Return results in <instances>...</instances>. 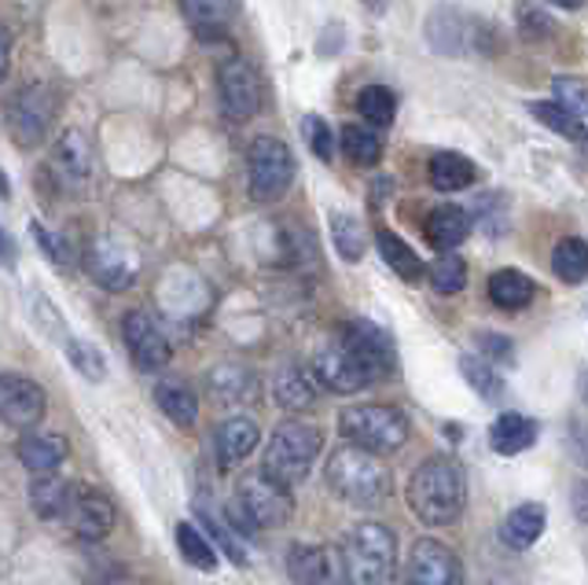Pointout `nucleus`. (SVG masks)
<instances>
[{"label":"nucleus","mask_w":588,"mask_h":585,"mask_svg":"<svg viewBox=\"0 0 588 585\" xmlns=\"http://www.w3.org/2000/svg\"><path fill=\"white\" fill-rule=\"evenodd\" d=\"M408 512L427 527H449L460 519L467 505V475L464 464L449 453H435L423 464H416L405 486Z\"/></svg>","instance_id":"nucleus-1"},{"label":"nucleus","mask_w":588,"mask_h":585,"mask_svg":"<svg viewBox=\"0 0 588 585\" xmlns=\"http://www.w3.org/2000/svg\"><path fill=\"white\" fill-rule=\"evenodd\" d=\"M335 553L342 564V585H393L398 578V537L376 519L346 531Z\"/></svg>","instance_id":"nucleus-2"},{"label":"nucleus","mask_w":588,"mask_h":585,"mask_svg":"<svg viewBox=\"0 0 588 585\" xmlns=\"http://www.w3.org/2000/svg\"><path fill=\"white\" fill-rule=\"evenodd\" d=\"M323 479H328L335 497L353 508H379L393 489V475L382 457L357 446L335 449L323 464Z\"/></svg>","instance_id":"nucleus-3"},{"label":"nucleus","mask_w":588,"mask_h":585,"mask_svg":"<svg viewBox=\"0 0 588 585\" xmlns=\"http://www.w3.org/2000/svg\"><path fill=\"white\" fill-rule=\"evenodd\" d=\"M323 449V432L309 420H283L272 427V438L266 446V460H261V475L283 489H295L309 479L313 464Z\"/></svg>","instance_id":"nucleus-4"},{"label":"nucleus","mask_w":588,"mask_h":585,"mask_svg":"<svg viewBox=\"0 0 588 585\" xmlns=\"http://www.w3.org/2000/svg\"><path fill=\"white\" fill-rule=\"evenodd\" d=\"M339 435L346 438V446L382 457V453H398L408 442V416L398 405L361 401L339 413Z\"/></svg>","instance_id":"nucleus-5"},{"label":"nucleus","mask_w":588,"mask_h":585,"mask_svg":"<svg viewBox=\"0 0 588 585\" xmlns=\"http://www.w3.org/2000/svg\"><path fill=\"white\" fill-rule=\"evenodd\" d=\"M232 523L239 531L258 534V531H280L295 516V497L291 489L272 483L269 475H243L236 486V505H232Z\"/></svg>","instance_id":"nucleus-6"},{"label":"nucleus","mask_w":588,"mask_h":585,"mask_svg":"<svg viewBox=\"0 0 588 585\" xmlns=\"http://www.w3.org/2000/svg\"><path fill=\"white\" fill-rule=\"evenodd\" d=\"M295 181V155L280 137H258L247 148V188L255 202H276Z\"/></svg>","instance_id":"nucleus-7"},{"label":"nucleus","mask_w":588,"mask_h":585,"mask_svg":"<svg viewBox=\"0 0 588 585\" xmlns=\"http://www.w3.org/2000/svg\"><path fill=\"white\" fill-rule=\"evenodd\" d=\"M56 107H59L56 89L44 86V81H33V86L19 89L16 97L8 100L11 137H16L19 145H38V140H44L48 126H52V118H56Z\"/></svg>","instance_id":"nucleus-8"},{"label":"nucleus","mask_w":588,"mask_h":585,"mask_svg":"<svg viewBox=\"0 0 588 585\" xmlns=\"http://www.w3.org/2000/svg\"><path fill=\"white\" fill-rule=\"evenodd\" d=\"M218 100L228 122H250L261 111V81L255 67L239 56L221 59L218 67Z\"/></svg>","instance_id":"nucleus-9"},{"label":"nucleus","mask_w":588,"mask_h":585,"mask_svg":"<svg viewBox=\"0 0 588 585\" xmlns=\"http://www.w3.org/2000/svg\"><path fill=\"white\" fill-rule=\"evenodd\" d=\"M405 585H464V564L438 537H419L408 548L405 559Z\"/></svg>","instance_id":"nucleus-10"},{"label":"nucleus","mask_w":588,"mask_h":585,"mask_svg":"<svg viewBox=\"0 0 588 585\" xmlns=\"http://www.w3.org/2000/svg\"><path fill=\"white\" fill-rule=\"evenodd\" d=\"M342 350H350L357 361L376 376V384L398 368V350H393L390 331L379 328L376 320H365V317L350 320V325L342 328Z\"/></svg>","instance_id":"nucleus-11"},{"label":"nucleus","mask_w":588,"mask_h":585,"mask_svg":"<svg viewBox=\"0 0 588 585\" xmlns=\"http://www.w3.org/2000/svg\"><path fill=\"white\" fill-rule=\"evenodd\" d=\"M63 516L70 527H74V534L86 537V542H103L114 527L111 497L100 494V489H92V486H70Z\"/></svg>","instance_id":"nucleus-12"},{"label":"nucleus","mask_w":588,"mask_h":585,"mask_svg":"<svg viewBox=\"0 0 588 585\" xmlns=\"http://www.w3.org/2000/svg\"><path fill=\"white\" fill-rule=\"evenodd\" d=\"M48 398L44 390L27 376H0V420L8 427H19V432H30L44 420Z\"/></svg>","instance_id":"nucleus-13"},{"label":"nucleus","mask_w":588,"mask_h":585,"mask_svg":"<svg viewBox=\"0 0 588 585\" xmlns=\"http://www.w3.org/2000/svg\"><path fill=\"white\" fill-rule=\"evenodd\" d=\"M122 336H126V346H129V354H133L137 368H143V373H159V368L170 365V357H173L170 339L162 336V328L155 325L148 314H140V309L126 314Z\"/></svg>","instance_id":"nucleus-14"},{"label":"nucleus","mask_w":588,"mask_h":585,"mask_svg":"<svg viewBox=\"0 0 588 585\" xmlns=\"http://www.w3.org/2000/svg\"><path fill=\"white\" fill-rule=\"evenodd\" d=\"M309 368H313L320 390H331V394H357L376 384V376L350 350H342V346L339 350H320Z\"/></svg>","instance_id":"nucleus-15"},{"label":"nucleus","mask_w":588,"mask_h":585,"mask_svg":"<svg viewBox=\"0 0 588 585\" xmlns=\"http://www.w3.org/2000/svg\"><path fill=\"white\" fill-rule=\"evenodd\" d=\"M287 575L295 585H342V564L339 553L323 545L295 542L287 548Z\"/></svg>","instance_id":"nucleus-16"},{"label":"nucleus","mask_w":588,"mask_h":585,"mask_svg":"<svg viewBox=\"0 0 588 585\" xmlns=\"http://www.w3.org/2000/svg\"><path fill=\"white\" fill-rule=\"evenodd\" d=\"M52 177L63 188H81L92 177V148L81 129H67L52 148Z\"/></svg>","instance_id":"nucleus-17"},{"label":"nucleus","mask_w":588,"mask_h":585,"mask_svg":"<svg viewBox=\"0 0 588 585\" xmlns=\"http://www.w3.org/2000/svg\"><path fill=\"white\" fill-rule=\"evenodd\" d=\"M86 269H89V277L96 284H103L107 291H122V288H129V284L137 280L133 255H126V250L118 244H111V240H100L89 250Z\"/></svg>","instance_id":"nucleus-18"},{"label":"nucleus","mask_w":588,"mask_h":585,"mask_svg":"<svg viewBox=\"0 0 588 585\" xmlns=\"http://www.w3.org/2000/svg\"><path fill=\"white\" fill-rule=\"evenodd\" d=\"M471 232H475V218L464 207H456V202H441V207L430 210L423 221L427 244L438 247L441 255H452V250L460 247Z\"/></svg>","instance_id":"nucleus-19"},{"label":"nucleus","mask_w":588,"mask_h":585,"mask_svg":"<svg viewBox=\"0 0 588 585\" xmlns=\"http://www.w3.org/2000/svg\"><path fill=\"white\" fill-rule=\"evenodd\" d=\"M272 394H276V401H280L283 409L302 413V409H309V405L320 398V384H317L313 368L295 361V365H283L280 373H276Z\"/></svg>","instance_id":"nucleus-20"},{"label":"nucleus","mask_w":588,"mask_h":585,"mask_svg":"<svg viewBox=\"0 0 588 585\" xmlns=\"http://www.w3.org/2000/svg\"><path fill=\"white\" fill-rule=\"evenodd\" d=\"M258 442H261V432L250 416H228V420L218 427V435H213L221 468H232V464L247 460L250 453L258 449Z\"/></svg>","instance_id":"nucleus-21"},{"label":"nucleus","mask_w":588,"mask_h":585,"mask_svg":"<svg viewBox=\"0 0 588 585\" xmlns=\"http://www.w3.org/2000/svg\"><path fill=\"white\" fill-rule=\"evenodd\" d=\"M478 173L482 170L471 159H464L460 151H438L427 162V181L438 192H464V188H471L478 181Z\"/></svg>","instance_id":"nucleus-22"},{"label":"nucleus","mask_w":588,"mask_h":585,"mask_svg":"<svg viewBox=\"0 0 588 585\" xmlns=\"http://www.w3.org/2000/svg\"><path fill=\"white\" fill-rule=\"evenodd\" d=\"M537 435H541V427H537V420H530V416L500 413L494 427H489V446H494V453H500V457H515V453L530 449Z\"/></svg>","instance_id":"nucleus-23"},{"label":"nucleus","mask_w":588,"mask_h":585,"mask_svg":"<svg viewBox=\"0 0 588 585\" xmlns=\"http://www.w3.org/2000/svg\"><path fill=\"white\" fill-rule=\"evenodd\" d=\"M548 527V508L530 500V505H519L508 512V519L500 523V542L515 548V553H522V548L537 545V537L545 534Z\"/></svg>","instance_id":"nucleus-24"},{"label":"nucleus","mask_w":588,"mask_h":585,"mask_svg":"<svg viewBox=\"0 0 588 585\" xmlns=\"http://www.w3.org/2000/svg\"><path fill=\"white\" fill-rule=\"evenodd\" d=\"M486 291H489V303L497 309L515 314V309H526L537 298V284L519 269H497L494 277H489Z\"/></svg>","instance_id":"nucleus-25"},{"label":"nucleus","mask_w":588,"mask_h":585,"mask_svg":"<svg viewBox=\"0 0 588 585\" xmlns=\"http://www.w3.org/2000/svg\"><path fill=\"white\" fill-rule=\"evenodd\" d=\"M210 394L221 405H250L258 398V376L243 365H221L210 373Z\"/></svg>","instance_id":"nucleus-26"},{"label":"nucleus","mask_w":588,"mask_h":585,"mask_svg":"<svg viewBox=\"0 0 588 585\" xmlns=\"http://www.w3.org/2000/svg\"><path fill=\"white\" fill-rule=\"evenodd\" d=\"M185 19L191 33H196L199 41H221L228 38V30H232V19H236V4H218V0H207V4H185Z\"/></svg>","instance_id":"nucleus-27"},{"label":"nucleus","mask_w":588,"mask_h":585,"mask_svg":"<svg viewBox=\"0 0 588 585\" xmlns=\"http://www.w3.org/2000/svg\"><path fill=\"white\" fill-rule=\"evenodd\" d=\"M155 405H159L177 427H191L199 416V398L185 379H159V384H155Z\"/></svg>","instance_id":"nucleus-28"},{"label":"nucleus","mask_w":588,"mask_h":585,"mask_svg":"<svg viewBox=\"0 0 588 585\" xmlns=\"http://www.w3.org/2000/svg\"><path fill=\"white\" fill-rule=\"evenodd\" d=\"M16 453H19V460H22V468L27 472L48 475L59 460L67 457V442L59 435H27V438H19Z\"/></svg>","instance_id":"nucleus-29"},{"label":"nucleus","mask_w":588,"mask_h":585,"mask_svg":"<svg viewBox=\"0 0 588 585\" xmlns=\"http://www.w3.org/2000/svg\"><path fill=\"white\" fill-rule=\"evenodd\" d=\"M376 247H379V255H382V261H387V266L398 272L401 280H419L423 277V261H419V255L412 247H408L405 240L398 232H390V229H379L376 232Z\"/></svg>","instance_id":"nucleus-30"},{"label":"nucleus","mask_w":588,"mask_h":585,"mask_svg":"<svg viewBox=\"0 0 588 585\" xmlns=\"http://www.w3.org/2000/svg\"><path fill=\"white\" fill-rule=\"evenodd\" d=\"M551 269L562 284H585L588 280V244L581 236H567L551 250Z\"/></svg>","instance_id":"nucleus-31"},{"label":"nucleus","mask_w":588,"mask_h":585,"mask_svg":"<svg viewBox=\"0 0 588 585\" xmlns=\"http://www.w3.org/2000/svg\"><path fill=\"white\" fill-rule=\"evenodd\" d=\"M173 537H177V548H181L185 564H191L196 571H213V567H218V548L207 542V534H202L196 523H177Z\"/></svg>","instance_id":"nucleus-32"},{"label":"nucleus","mask_w":588,"mask_h":585,"mask_svg":"<svg viewBox=\"0 0 588 585\" xmlns=\"http://www.w3.org/2000/svg\"><path fill=\"white\" fill-rule=\"evenodd\" d=\"M339 148L346 159L353 166H365V170L382 159V140L376 137V129H368V126H346L339 137Z\"/></svg>","instance_id":"nucleus-33"},{"label":"nucleus","mask_w":588,"mask_h":585,"mask_svg":"<svg viewBox=\"0 0 588 585\" xmlns=\"http://www.w3.org/2000/svg\"><path fill=\"white\" fill-rule=\"evenodd\" d=\"M328 229H331V244L339 250V258L346 261H361L365 255V225L361 218H353V214H331L328 218Z\"/></svg>","instance_id":"nucleus-34"},{"label":"nucleus","mask_w":588,"mask_h":585,"mask_svg":"<svg viewBox=\"0 0 588 585\" xmlns=\"http://www.w3.org/2000/svg\"><path fill=\"white\" fill-rule=\"evenodd\" d=\"M460 373H464V379H467V387H471L478 398H486V401H497V398H500L504 379H500L497 368L486 361V357L464 354V357H460Z\"/></svg>","instance_id":"nucleus-35"},{"label":"nucleus","mask_w":588,"mask_h":585,"mask_svg":"<svg viewBox=\"0 0 588 585\" xmlns=\"http://www.w3.org/2000/svg\"><path fill=\"white\" fill-rule=\"evenodd\" d=\"M530 115L537 118L541 126H548L551 133H559V137H567V140H574V145H581V148H588V129L578 122L574 115H567L562 107H556V103H530Z\"/></svg>","instance_id":"nucleus-36"},{"label":"nucleus","mask_w":588,"mask_h":585,"mask_svg":"<svg viewBox=\"0 0 588 585\" xmlns=\"http://www.w3.org/2000/svg\"><path fill=\"white\" fill-rule=\"evenodd\" d=\"M427 280L438 295H460L467 288V261L460 255H441L430 261Z\"/></svg>","instance_id":"nucleus-37"},{"label":"nucleus","mask_w":588,"mask_h":585,"mask_svg":"<svg viewBox=\"0 0 588 585\" xmlns=\"http://www.w3.org/2000/svg\"><path fill=\"white\" fill-rule=\"evenodd\" d=\"M67 494H70V486L63 479H56V475H41V479L30 486V505L44 519L63 516V512H67Z\"/></svg>","instance_id":"nucleus-38"},{"label":"nucleus","mask_w":588,"mask_h":585,"mask_svg":"<svg viewBox=\"0 0 588 585\" xmlns=\"http://www.w3.org/2000/svg\"><path fill=\"white\" fill-rule=\"evenodd\" d=\"M357 111H361V118L368 126H390L393 122V111H398V103H393V92L382 89V86H368L361 89V97H357Z\"/></svg>","instance_id":"nucleus-39"},{"label":"nucleus","mask_w":588,"mask_h":585,"mask_svg":"<svg viewBox=\"0 0 588 585\" xmlns=\"http://www.w3.org/2000/svg\"><path fill=\"white\" fill-rule=\"evenodd\" d=\"M551 92H556V107H562L567 115H574L581 122L588 118V81L585 78H567V75H556L551 78Z\"/></svg>","instance_id":"nucleus-40"},{"label":"nucleus","mask_w":588,"mask_h":585,"mask_svg":"<svg viewBox=\"0 0 588 585\" xmlns=\"http://www.w3.org/2000/svg\"><path fill=\"white\" fill-rule=\"evenodd\" d=\"M67 357H70V365H74L81 376L92 379V384H100V379L107 376L103 354L96 350L92 343H86V339H67Z\"/></svg>","instance_id":"nucleus-41"},{"label":"nucleus","mask_w":588,"mask_h":585,"mask_svg":"<svg viewBox=\"0 0 588 585\" xmlns=\"http://www.w3.org/2000/svg\"><path fill=\"white\" fill-rule=\"evenodd\" d=\"M302 137H306V145H309V151L317 155L320 162H331L335 159V133H331V126L323 122L320 115H306L302 118Z\"/></svg>","instance_id":"nucleus-42"},{"label":"nucleus","mask_w":588,"mask_h":585,"mask_svg":"<svg viewBox=\"0 0 588 585\" xmlns=\"http://www.w3.org/2000/svg\"><path fill=\"white\" fill-rule=\"evenodd\" d=\"M478 343V357H489V361H511V339L508 336H494V331H482L475 339Z\"/></svg>","instance_id":"nucleus-43"},{"label":"nucleus","mask_w":588,"mask_h":585,"mask_svg":"<svg viewBox=\"0 0 588 585\" xmlns=\"http://www.w3.org/2000/svg\"><path fill=\"white\" fill-rule=\"evenodd\" d=\"M202 512V519H207V527H210V534L213 537H218V542H221V548H225V556L228 559H232V564H247V553H243V548H239V542H236V537L232 534H228V527H225V523H218V519H213V516H207V508H199Z\"/></svg>","instance_id":"nucleus-44"},{"label":"nucleus","mask_w":588,"mask_h":585,"mask_svg":"<svg viewBox=\"0 0 588 585\" xmlns=\"http://www.w3.org/2000/svg\"><path fill=\"white\" fill-rule=\"evenodd\" d=\"M30 232H33V236H38V244H41V247L48 250V258H52V261H56V266H70V247H67L63 240H56V236H52V232H48L41 221H33V225H30Z\"/></svg>","instance_id":"nucleus-45"},{"label":"nucleus","mask_w":588,"mask_h":585,"mask_svg":"<svg viewBox=\"0 0 588 585\" xmlns=\"http://www.w3.org/2000/svg\"><path fill=\"white\" fill-rule=\"evenodd\" d=\"M574 512H578L581 523H588V483L574 486Z\"/></svg>","instance_id":"nucleus-46"},{"label":"nucleus","mask_w":588,"mask_h":585,"mask_svg":"<svg viewBox=\"0 0 588 585\" xmlns=\"http://www.w3.org/2000/svg\"><path fill=\"white\" fill-rule=\"evenodd\" d=\"M8 67H11V38H8V30L0 27V81L8 78Z\"/></svg>","instance_id":"nucleus-47"},{"label":"nucleus","mask_w":588,"mask_h":585,"mask_svg":"<svg viewBox=\"0 0 588 585\" xmlns=\"http://www.w3.org/2000/svg\"><path fill=\"white\" fill-rule=\"evenodd\" d=\"M0 261L4 266H16V244H11V236L0 229Z\"/></svg>","instance_id":"nucleus-48"},{"label":"nucleus","mask_w":588,"mask_h":585,"mask_svg":"<svg viewBox=\"0 0 588 585\" xmlns=\"http://www.w3.org/2000/svg\"><path fill=\"white\" fill-rule=\"evenodd\" d=\"M11 192V185H8V177H4V170H0V196H8Z\"/></svg>","instance_id":"nucleus-49"}]
</instances>
